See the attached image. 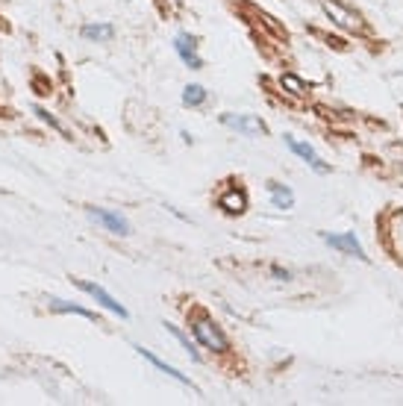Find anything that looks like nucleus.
Returning <instances> with one entry per match:
<instances>
[{"instance_id":"nucleus-1","label":"nucleus","mask_w":403,"mask_h":406,"mask_svg":"<svg viewBox=\"0 0 403 406\" xmlns=\"http://www.w3.org/2000/svg\"><path fill=\"white\" fill-rule=\"evenodd\" d=\"M195 342L206 350H215V353H224L230 347V339L224 336V330L215 324V321H209V318H198L195 321Z\"/></svg>"},{"instance_id":"nucleus-2","label":"nucleus","mask_w":403,"mask_h":406,"mask_svg":"<svg viewBox=\"0 0 403 406\" xmlns=\"http://www.w3.org/2000/svg\"><path fill=\"white\" fill-rule=\"evenodd\" d=\"M74 285L80 292H86L88 298H94V303H101L106 313H112V315H118V318H130V313H127V306H121L118 303L103 285H98V283H91V280H74Z\"/></svg>"},{"instance_id":"nucleus-3","label":"nucleus","mask_w":403,"mask_h":406,"mask_svg":"<svg viewBox=\"0 0 403 406\" xmlns=\"http://www.w3.org/2000/svg\"><path fill=\"white\" fill-rule=\"evenodd\" d=\"M88 218H91V221H98L101 227H106V230H109V233H115V235H130V233H133L130 221L124 218L121 212H115V209L91 206V209H88Z\"/></svg>"},{"instance_id":"nucleus-4","label":"nucleus","mask_w":403,"mask_h":406,"mask_svg":"<svg viewBox=\"0 0 403 406\" xmlns=\"http://www.w3.org/2000/svg\"><path fill=\"white\" fill-rule=\"evenodd\" d=\"M221 124L235 133H245V136H265L268 133L265 121L259 115H230L227 112V115H221Z\"/></svg>"},{"instance_id":"nucleus-5","label":"nucleus","mask_w":403,"mask_h":406,"mask_svg":"<svg viewBox=\"0 0 403 406\" xmlns=\"http://www.w3.org/2000/svg\"><path fill=\"white\" fill-rule=\"evenodd\" d=\"M174 51H177V56L192 68V71H200L203 68V59H200V54H198V39L192 36V33H180L177 39H174Z\"/></svg>"},{"instance_id":"nucleus-6","label":"nucleus","mask_w":403,"mask_h":406,"mask_svg":"<svg viewBox=\"0 0 403 406\" xmlns=\"http://www.w3.org/2000/svg\"><path fill=\"white\" fill-rule=\"evenodd\" d=\"M321 238H324L330 248H336V250H345V253L357 256V259H368V256H365V248L359 245V238H357V233H342V235L321 233Z\"/></svg>"},{"instance_id":"nucleus-7","label":"nucleus","mask_w":403,"mask_h":406,"mask_svg":"<svg viewBox=\"0 0 403 406\" xmlns=\"http://www.w3.org/2000/svg\"><path fill=\"white\" fill-rule=\"evenodd\" d=\"M286 145H289V151H292V153H297L306 165H310V168H312L315 174H327V171H330V165H327V162L312 151V145H303V141H297V138H292V136H286Z\"/></svg>"},{"instance_id":"nucleus-8","label":"nucleus","mask_w":403,"mask_h":406,"mask_svg":"<svg viewBox=\"0 0 403 406\" xmlns=\"http://www.w3.org/2000/svg\"><path fill=\"white\" fill-rule=\"evenodd\" d=\"M324 12L333 18L339 27H345V30H362L365 24H362V18L357 15V12H350V9H345L342 4H336V0H327L324 4Z\"/></svg>"},{"instance_id":"nucleus-9","label":"nucleus","mask_w":403,"mask_h":406,"mask_svg":"<svg viewBox=\"0 0 403 406\" xmlns=\"http://www.w3.org/2000/svg\"><path fill=\"white\" fill-rule=\"evenodd\" d=\"M47 306H51L53 313H62V315H80L86 321H98V315H94L91 309H86L80 303H71V300H62V298H47Z\"/></svg>"},{"instance_id":"nucleus-10","label":"nucleus","mask_w":403,"mask_h":406,"mask_svg":"<svg viewBox=\"0 0 403 406\" xmlns=\"http://www.w3.org/2000/svg\"><path fill=\"white\" fill-rule=\"evenodd\" d=\"M218 206L227 212V215H242L248 209V195L245 188H230V192H224L218 198Z\"/></svg>"},{"instance_id":"nucleus-11","label":"nucleus","mask_w":403,"mask_h":406,"mask_svg":"<svg viewBox=\"0 0 403 406\" xmlns=\"http://www.w3.org/2000/svg\"><path fill=\"white\" fill-rule=\"evenodd\" d=\"M136 350H138V356H141V360H148V362H151V365L156 368V371L168 374V377H174V380H177V383H183V386H188V389H192V380H188L185 374H180V371H177L174 365H165V362L159 360V356H153V353H151L148 347H136Z\"/></svg>"},{"instance_id":"nucleus-12","label":"nucleus","mask_w":403,"mask_h":406,"mask_svg":"<svg viewBox=\"0 0 403 406\" xmlns=\"http://www.w3.org/2000/svg\"><path fill=\"white\" fill-rule=\"evenodd\" d=\"M80 36L86 41H112L115 39V27H112V24H83Z\"/></svg>"},{"instance_id":"nucleus-13","label":"nucleus","mask_w":403,"mask_h":406,"mask_svg":"<svg viewBox=\"0 0 403 406\" xmlns=\"http://www.w3.org/2000/svg\"><path fill=\"white\" fill-rule=\"evenodd\" d=\"M268 195H271V203L277 209H292L295 206V192L289 186H280V183H268Z\"/></svg>"},{"instance_id":"nucleus-14","label":"nucleus","mask_w":403,"mask_h":406,"mask_svg":"<svg viewBox=\"0 0 403 406\" xmlns=\"http://www.w3.org/2000/svg\"><path fill=\"white\" fill-rule=\"evenodd\" d=\"M165 327H168V333H171V336H174V339H177L188 353H192V360H195V362H200V350H198V345H195L192 339H188L180 327H174V324H165Z\"/></svg>"},{"instance_id":"nucleus-15","label":"nucleus","mask_w":403,"mask_h":406,"mask_svg":"<svg viewBox=\"0 0 403 406\" xmlns=\"http://www.w3.org/2000/svg\"><path fill=\"white\" fill-rule=\"evenodd\" d=\"M206 98H209V91L203 86H185V91H183L185 106H200V103H206Z\"/></svg>"},{"instance_id":"nucleus-16","label":"nucleus","mask_w":403,"mask_h":406,"mask_svg":"<svg viewBox=\"0 0 403 406\" xmlns=\"http://www.w3.org/2000/svg\"><path fill=\"white\" fill-rule=\"evenodd\" d=\"M280 83L286 86L292 94H306V83H303V80H297L295 74H282V77H280Z\"/></svg>"},{"instance_id":"nucleus-17","label":"nucleus","mask_w":403,"mask_h":406,"mask_svg":"<svg viewBox=\"0 0 403 406\" xmlns=\"http://www.w3.org/2000/svg\"><path fill=\"white\" fill-rule=\"evenodd\" d=\"M33 112H36V115H39V118H41V121H44V124H51V127H53V130H59V133H62V124H59V121H56V118H53V115H51V112H44V109H41V106H33Z\"/></svg>"},{"instance_id":"nucleus-18","label":"nucleus","mask_w":403,"mask_h":406,"mask_svg":"<svg viewBox=\"0 0 403 406\" xmlns=\"http://www.w3.org/2000/svg\"><path fill=\"white\" fill-rule=\"evenodd\" d=\"M274 277H280V280H289L292 274H289L286 268H280V265H274Z\"/></svg>"}]
</instances>
